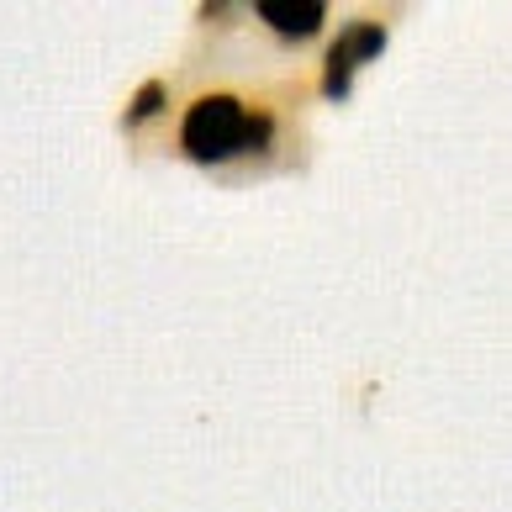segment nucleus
<instances>
[{"label": "nucleus", "instance_id": "f257e3e1", "mask_svg": "<svg viewBox=\"0 0 512 512\" xmlns=\"http://www.w3.org/2000/svg\"><path fill=\"white\" fill-rule=\"evenodd\" d=\"M270 143H275V111H259L243 96H233V90H206V96H196L191 111H185V122H180V148L206 169L264 154Z\"/></svg>", "mask_w": 512, "mask_h": 512}, {"label": "nucleus", "instance_id": "f03ea898", "mask_svg": "<svg viewBox=\"0 0 512 512\" xmlns=\"http://www.w3.org/2000/svg\"><path fill=\"white\" fill-rule=\"evenodd\" d=\"M386 53V22H375V16H359V22H344L328 48V59H322V96L328 101H344L354 90V69L359 64H375Z\"/></svg>", "mask_w": 512, "mask_h": 512}, {"label": "nucleus", "instance_id": "7ed1b4c3", "mask_svg": "<svg viewBox=\"0 0 512 512\" xmlns=\"http://www.w3.org/2000/svg\"><path fill=\"white\" fill-rule=\"evenodd\" d=\"M249 11H254L270 32L291 37V43H301V37H317L322 22H328V6H322V0H254Z\"/></svg>", "mask_w": 512, "mask_h": 512}, {"label": "nucleus", "instance_id": "20e7f679", "mask_svg": "<svg viewBox=\"0 0 512 512\" xmlns=\"http://www.w3.org/2000/svg\"><path fill=\"white\" fill-rule=\"evenodd\" d=\"M164 101H169V85L164 80H148L138 96H132V106L122 111V127H143L148 117H159V111H164Z\"/></svg>", "mask_w": 512, "mask_h": 512}, {"label": "nucleus", "instance_id": "39448f33", "mask_svg": "<svg viewBox=\"0 0 512 512\" xmlns=\"http://www.w3.org/2000/svg\"><path fill=\"white\" fill-rule=\"evenodd\" d=\"M233 11H249V6H222V0H206V6H201V22H227Z\"/></svg>", "mask_w": 512, "mask_h": 512}]
</instances>
